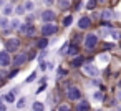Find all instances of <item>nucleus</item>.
<instances>
[{
  "mask_svg": "<svg viewBox=\"0 0 121 111\" xmlns=\"http://www.w3.org/2000/svg\"><path fill=\"white\" fill-rule=\"evenodd\" d=\"M20 48V40L18 38H9L7 42H5V50L9 51V53H17V50Z\"/></svg>",
  "mask_w": 121,
  "mask_h": 111,
  "instance_id": "f257e3e1",
  "label": "nucleus"
},
{
  "mask_svg": "<svg viewBox=\"0 0 121 111\" xmlns=\"http://www.w3.org/2000/svg\"><path fill=\"white\" fill-rule=\"evenodd\" d=\"M96 43H98V35H96V33H88V35L85 37V42H83L85 48L93 50V48L96 47Z\"/></svg>",
  "mask_w": 121,
  "mask_h": 111,
  "instance_id": "f03ea898",
  "label": "nucleus"
},
{
  "mask_svg": "<svg viewBox=\"0 0 121 111\" xmlns=\"http://www.w3.org/2000/svg\"><path fill=\"white\" fill-rule=\"evenodd\" d=\"M56 25L55 23H52V22H43V27H42V33H43V37H50V35H53V33H56Z\"/></svg>",
  "mask_w": 121,
  "mask_h": 111,
  "instance_id": "7ed1b4c3",
  "label": "nucleus"
},
{
  "mask_svg": "<svg viewBox=\"0 0 121 111\" xmlns=\"http://www.w3.org/2000/svg\"><path fill=\"white\" fill-rule=\"evenodd\" d=\"M83 66V71L88 75V76H99V70L96 68V65H93V63H85V65H81Z\"/></svg>",
  "mask_w": 121,
  "mask_h": 111,
  "instance_id": "20e7f679",
  "label": "nucleus"
},
{
  "mask_svg": "<svg viewBox=\"0 0 121 111\" xmlns=\"http://www.w3.org/2000/svg\"><path fill=\"white\" fill-rule=\"evenodd\" d=\"M66 96H68V99H71V101H78V99L81 98V90H80L78 86H70L68 91H66Z\"/></svg>",
  "mask_w": 121,
  "mask_h": 111,
  "instance_id": "39448f33",
  "label": "nucleus"
},
{
  "mask_svg": "<svg viewBox=\"0 0 121 111\" xmlns=\"http://www.w3.org/2000/svg\"><path fill=\"white\" fill-rule=\"evenodd\" d=\"M10 65H12V56H10V53H9L7 50L0 51V68H7V66H10Z\"/></svg>",
  "mask_w": 121,
  "mask_h": 111,
  "instance_id": "423d86ee",
  "label": "nucleus"
},
{
  "mask_svg": "<svg viewBox=\"0 0 121 111\" xmlns=\"http://www.w3.org/2000/svg\"><path fill=\"white\" fill-rule=\"evenodd\" d=\"M56 18V12L52 9H47L42 12V22H53Z\"/></svg>",
  "mask_w": 121,
  "mask_h": 111,
  "instance_id": "0eeeda50",
  "label": "nucleus"
},
{
  "mask_svg": "<svg viewBox=\"0 0 121 111\" xmlns=\"http://www.w3.org/2000/svg\"><path fill=\"white\" fill-rule=\"evenodd\" d=\"M20 32H22L25 37H33V35H35V27H33L32 23H22Z\"/></svg>",
  "mask_w": 121,
  "mask_h": 111,
  "instance_id": "6e6552de",
  "label": "nucleus"
},
{
  "mask_svg": "<svg viewBox=\"0 0 121 111\" xmlns=\"http://www.w3.org/2000/svg\"><path fill=\"white\" fill-rule=\"evenodd\" d=\"M27 60H28V55H25V53H17L12 63H13L15 66H22V65L27 63Z\"/></svg>",
  "mask_w": 121,
  "mask_h": 111,
  "instance_id": "1a4fd4ad",
  "label": "nucleus"
},
{
  "mask_svg": "<svg viewBox=\"0 0 121 111\" xmlns=\"http://www.w3.org/2000/svg\"><path fill=\"white\" fill-rule=\"evenodd\" d=\"M78 27H80L81 30H88V28L91 27V20H90V17H81V18L78 20Z\"/></svg>",
  "mask_w": 121,
  "mask_h": 111,
  "instance_id": "9d476101",
  "label": "nucleus"
},
{
  "mask_svg": "<svg viewBox=\"0 0 121 111\" xmlns=\"http://www.w3.org/2000/svg\"><path fill=\"white\" fill-rule=\"evenodd\" d=\"M23 9H25V12H33L35 10V2H33V0H25V2H23Z\"/></svg>",
  "mask_w": 121,
  "mask_h": 111,
  "instance_id": "9b49d317",
  "label": "nucleus"
},
{
  "mask_svg": "<svg viewBox=\"0 0 121 111\" xmlns=\"http://www.w3.org/2000/svg\"><path fill=\"white\" fill-rule=\"evenodd\" d=\"M0 28L2 30H7V28H10V20L4 15V17H0Z\"/></svg>",
  "mask_w": 121,
  "mask_h": 111,
  "instance_id": "f8f14e48",
  "label": "nucleus"
},
{
  "mask_svg": "<svg viewBox=\"0 0 121 111\" xmlns=\"http://www.w3.org/2000/svg\"><path fill=\"white\" fill-rule=\"evenodd\" d=\"M2 9H4L2 12H4V15H5V17H10V15L13 13V5H10V4H5Z\"/></svg>",
  "mask_w": 121,
  "mask_h": 111,
  "instance_id": "ddd939ff",
  "label": "nucleus"
},
{
  "mask_svg": "<svg viewBox=\"0 0 121 111\" xmlns=\"http://www.w3.org/2000/svg\"><path fill=\"white\" fill-rule=\"evenodd\" d=\"M65 53H68L70 56H76V55H78V47L70 45V47H66V51H65Z\"/></svg>",
  "mask_w": 121,
  "mask_h": 111,
  "instance_id": "4468645a",
  "label": "nucleus"
},
{
  "mask_svg": "<svg viewBox=\"0 0 121 111\" xmlns=\"http://www.w3.org/2000/svg\"><path fill=\"white\" fill-rule=\"evenodd\" d=\"M83 63H85V58H83V56H76V58H73V61H71V66L78 68V66H81Z\"/></svg>",
  "mask_w": 121,
  "mask_h": 111,
  "instance_id": "2eb2a0df",
  "label": "nucleus"
},
{
  "mask_svg": "<svg viewBox=\"0 0 121 111\" xmlns=\"http://www.w3.org/2000/svg\"><path fill=\"white\" fill-rule=\"evenodd\" d=\"M20 27H22V22H20L18 18L10 20V28H13V30H20Z\"/></svg>",
  "mask_w": 121,
  "mask_h": 111,
  "instance_id": "dca6fc26",
  "label": "nucleus"
},
{
  "mask_svg": "<svg viewBox=\"0 0 121 111\" xmlns=\"http://www.w3.org/2000/svg\"><path fill=\"white\" fill-rule=\"evenodd\" d=\"M76 109H78V111H81V109H85V111H86V109H90V103L83 99V101H80V103L76 104Z\"/></svg>",
  "mask_w": 121,
  "mask_h": 111,
  "instance_id": "f3484780",
  "label": "nucleus"
},
{
  "mask_svg": "<svg viewBox=\"0 0 121 111\" xmlns=\"http://www.w3.org/2000/svg\"><path fill=\"white\" fill-rule=\"evenodd\" d=\"M47 45H48V38H47V37H43V38L38 40V48H40V50H45Z\"/></svg>",
  "mask_w": 121,
  "mask_h": 111,
  "instance_id": "a211bd4d",
  "label": "nucleus"
},
{
  "mask_svg": "<svg viewBox=\"0 0 121 111\" xmlns=\"http://www.w3.org/2000/svg\"><path fill=\"white\" fill-rule=\"evenodd\" d=\"M32 108H33L35 111H43V109H45V104H43L42 101H35V103L32 104Z\"/></svg>",
  "mask_w": 121,
  "mask_h": 111,
  "instance_id": "6ab92c4d",
  "label": "nucleus"
},
{
  "mask_svg": "<svg viewBox=\"0 0 121 111\" xmlns=\"http://www.w3.org/2000/svg\"><path fill=\"white\" fill-rule=\"evenodd\" d=\"M101 17H103V20H111L113 18V12L111 10H103Z\"/></svg>",
  "mask_w": 121,
  "mask_h": 111,
  "instance_id": "aec40b11",
  "label": "nucleus"
},
{
  "mask_svg": "<svg viewBox=\"0 0 121 111\" xmlns=\"http://www.w3.org/2000/svg\"><path fill=\"white\" fill-rule=\"evenodd\" d=\"M73 23V17L71 15H66L65 18H63V27H70Z\"/></svg>",
  "mask_w": 121,
  "mask_h": 111,
  "instance_id": "412c9836",
  "label": "nucleus"
},
{
  "mask_svg": "<svg viewBox=\"0 0 121 111\" xmlns=\"http://www.w3.org/2000/svg\"><path fill=\"white\" fill-rule=\"evenodd\" d=\"M5 101H9V103H15V93H13V91L7 93V94H5Z\"/></svg>",
  "mask_w": 121,
  "mask_h": 111,
  "instance_id": "4be33fe9",
  "label": "nucleus"
},
{
  "mask_svg": "<svg viewBox=\"0 0 121 111\" xmlns=\"http://www.w3.org/2000/svg\"><path fill=\"white\" fill-rule=\"evenodd\" d=\"M13 12L17 15H23L25 13V9H23V5H17V7H13Z\"/></svg>",
  "mask_w": 121,
  "mask_h": 111,
  "instance_id": "5701e85b",
  "label": "nucleus"
},
{
  "mask_svg": "<svg viewBox=\"0 0 121 111\" xmlns=\"http://www.w3.org/2000/svg\"><path fill=\"white\" fill-rule=\"evenodd\" d=\"M96 4H98V0H88V4H86V9H88V10H93V9L96 7Z\"/></svg>",
  "mask_w": 121,
  "mask_h": 111,
  "instance_id": "b1692460",
  "label": "nucleus"
},
{
  "mask_svg": "<svg viewBox=\"0 0 121 111\" xmlns=\"http://www.w3.org/2000/svg\"><path fill=\"white\" fill-rule=\"evenodd\" d=\"M25 103H27V98H20L18 101H15L17 108H23V106H25Z\"/></svg>",
  "mask_w": 121,
  "mask_h": 111,
  "instance_id": "393cba45",
  "label": "nucleus"
},
{
  "mask_svg": "<svg viewBox=\"0 0 121 111\" xmlns=\"http://www.w3.org/2000/svg\"><path fill=\"white\" fill-rule=\"evenodd\" d=\"M58 4L61 9H68L70 7V0H58Z\"/></svg>",
  "mask_w": 121,
  "mask_h": 111,
  "instance_id": "a878e982",
  "label": "nucleus"
},
{
  "mask_svg": "<svg viewBox=\"0 0 121 111\" xmlns=\"http://www.w3.org/2000/svg\"><path fill=\"white\" fill-rule=\"evenodd\" d=\"M93 98H95V99H98V101H101V99H103V93H101V91H95Z\"/></svg>",
  "mask_w": 121,
  "mask_h": 111,
  "instance_id": "bb28decb",
  "label": "nucleus"
},
{
  "mask_svg": "<svg viewBox=\"0 0 121 111\" xmlns=\"http://www.w3.org/2000/svg\"><path fill=\"white\" fill-rule=\"evenodd\" d=\"M35 78H37V73L33 71V73H32V75L27 78V83H32V81H35Z\"/></svg>",
  "mask_w": 121,
  "mask_h": 111,
  "instance_id": "cd10ccee",
  "label": "nucleus"
},
{
  "mask_svg": "<svg viewBox=\"0 0 121 111\" xmlns=\"http://www.w3.org/2000/svg\"><path fill=\"white\" fill-rule=\"evenodd\" d=\"M108 33H109V35H113L114 38H119V32H116V30H108Z\"/></svg>",
  "mask_w": 121,
  "mask_h": 111,
  "instance_id": "c85d7f7f",
  "label": "nucleus"
},
{
  "mask_svg": "<svg viewBox=\"0 0 121 111\" xmlns=\"http://www.w3.org/2000/svg\"><path fill=\"white\" fill-rule=\"evenodd\" d=\"M18 75V70H13V71H10V75H9V78H15Z\"/></svg>",
  "mask_w": 121,
  "mask_h": 111,
  "instance_id": "c756f323",
  "label": "nucleus"
},
{
  "mask_svg": "<svg viewBox=\"0 0 121 111\" xmlns=\"http://www.w3.org/2000/svg\"><path fill=\"white\" fill-rule=\"evenodd\" d=\"M40 70H42V71L47 70V63H45V61H40Z\"/></svg>",
  "mask_w": 121,
  "mask_h": 111,
  "instance_id": "7c9ffc66",
  "label": "nucleus"
},
{
  "mask_svg": "<svg viewBox=\"0 0 121 111\" xmlns=\"http://www.w3.org/2000/svg\"><path fill=\"white\" fill-rule=\"evenodd\" d=\"M27 22L32 23V22H33V15H28V17H27Z\"/></svg>",
  "mask_w": 121,
  "mask_h": 111,
  "instance_id": "2f4dec72",
  "label": "nucleus"
},
{
  "mask_svg": "<svg viewBox=\"0 0 121 111\" xmlns=\"http://www.w3.org/2000/svg\"><path fill=\"white\" fill-rule=\"evenodd\" d=\"M5 4H7V0H0V9H2V7H4Z\"/></svg>",
  "mask_w": 121,
  "mask_h": 111,
  "instance_id": "473e14b6",
  "label": "nucleus"
},
{
  "mask_svg": "<svg viewBox=\"0 0 121 111\" xmlns=\"http://www.w3.org/2000/svg\"><path fill=\"white\" fill-rule=\"evenodd\" d=\"M58 109H61V111H65V109H68V106H66V104H63V106H60Z\"/></svg>",
  "mask_w": 121,
  "mask_h": 111,
  "instance_id": "72a5a7b5",
  "label": "nucleus"
},
{
  "mask_svg": "<svg viewBox=\"0 0 121 111\" xmlns=\"http://www.w3.org/2000/svg\"><path fill=\"white\" fill-rule=\"evenodd\" d=\"M2 109H5V104H0V111H2Z\"/></svg>",
  "mask_w": 121,
  "mask_h": 111,
  "instance_id": "f704fd0d",
  "label": "nucleus"
},
{
  "mask_svg": "<svg viewBox=\"0 0 121 111\" xmlns=\"http://www.w3.org/2000/svg\"><path fill=\"white\" fill-rule=\"evenodd\" d=\"M98 2H99V4H104V2H106V0H98Z\"/></svg>",
  "mask_w": 121,
  "mask_h": 111,
  "instance_id": "c9c22d12",
  "label": "nucleus"
},
{
  "mask_svg": "<svg viewBox=\"0 0 121 111\" xmlns=\"http://www.w3.org/2000/svg\"><path fill=\"white\" fill-rule=\"evenodd\" d=\"M118 98H119V99H121V91H119V94H118Z\"/></svg>",
  "mask_w": 121,
  "mask_h": 111,
  "instance_id": "e433bc0d",
  "label": "nucleus"
}]
</instances>
